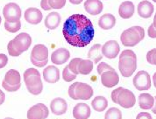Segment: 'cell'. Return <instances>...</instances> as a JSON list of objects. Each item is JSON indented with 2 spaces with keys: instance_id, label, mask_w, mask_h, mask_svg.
I'll return each mask as SVG.
<instances>
[{
  "instance_id": "cell-17",
  "label": "cell",
  "mask_w": 156,
  "mask_h": 119,
  "mask_svg": "<svg viewBox=\"0 0 156 119\" xmlns=\"http://www.w3.org/2000/svg\"><path fill=\"white\" fill-rule=\"evenodd\" d=\"M50 110L53 114L56 116H62L68 110V103L63 98L57 97L52 100L50 103Z\"/></svg>"
},
{
  "instance_id": "cell-8",
  "label": "cell",
  "mask_w": 156,
  "mask_h": 119,
  "mask_svg": "<svg viewBox=\"0 0 156 119\" xmlns=\"http://www.w3.org/2000/svg\"><path fill=\"white\" fill-rule=\"evenodd\" d=\"M11 43L14 47L16 51L20 55L24 52L27 51L32 44V38L27 33H21L17 35L13 40H11Z\"/></svg>"
},
{
  "instance_id": "cell-10",
  "label": "cell",
  "mask_w": 156,
  "mask_h": 119,
  "mask_svg": "<svg viewBox=\"0 0 156 119\" xmlns=\"http://www.w3.org/2000/svg\"><path fill=\"white\" fill-rule=\"evenodd\" d=\"M134 87L140 91L148 90L151 88V79L147 71H139L133 80Z\"/></svg>"
},
{
  "instance_id": "cell-45",
  "label": "cell",
  "mask_w": 156,
  "mask_h": 119,
  "mask_svg": "<svg viewBox=\"0 0 156 119\" xmlns=\"http://www.w3.org/2000/svg\"><path fill=\"white\" fill-rule=\"evenodd\" d=\"M153 81H154V87L156 88V72L154 74V75H153Z\"/></svg>"
},
{
  "instance_id": "cell-23",
  "label": "cell",
  "mask_w": 156,
  "mask_h": 119,
  "mask_svg": "<svg viewBox=\"0 0 156 119\" xmlns=\"http://www.w3.org/2000/svg\"><path fill=\"white\" fill-rule=\"evenodd\" d=\"M61 21H62L61 15L56 12H52L49 14H48V16L45 19V26L48 29L54 30L59 26Z\"/></svg>"
},
{
  "instance_id": "cell-35",
  "label": "cell",
  "mask_w": 156,
  "mask_h": 119,
  "mask_svg": "<svg viewBox=\"0 0 156 119\" xmlns=\"http://www.w3.org/2000/svg\"><path fill=\"white\" fill-rule=\"evenodd\" d=\"M114 68L112 67H111L109 64H107L105 62H101L99 63L98 65V73L101 75L103 72H105V71H108V70H113Z\"/></svg>"
},
{
  "instance_id": "cell-1",
  "label": "cell",
  "mask_w": 156,
  "mask_h": 119,
  "mask_svg": "<svg viewBox=\"0 0 156 119\" xmlns=\"http://www.w3.org/2000/svg\"><path fill=\"white\" fill-rule=\"evenodd\" d=\"M62 33L69 45L84 47L92 41L95 31L91 20L83 14H73L64 22Z\"/></svg>"
},
{
  "instance_id": "cell-25",
  "label": "cell",
  "mask_w": 156,
  "mask_h": 119,
  "mask_svg": "<svg viewBox=\"0 0 156 119\" xmlns=\"http://www.w3.org/2000/svg\"><path fill=\"white\" fill-rule=\"evenodd\" d=\"M154 104V97L147 93H143L139 96V105L143 110H151Z\"/></svg>"
},
{
  "instance_id": "cell-2",
  "label": "cell",
  "mask_w": 156,
  "mask_h": 119,
  "mask_svg": "<svg viewBox=\"0 0 156 119\" xmlns=\"http://www.w3.org/2000/svg\"><path fill=\"white\" fill-rule=\"evenodd\" d=\"M119 69L122 76L130 77L137 69V55L133 50H124L120 54Z\"/></svg>"
},
{
  "instance_id": "cell-14",
  "label": "cell",
  "mask_w": 156,
  "mask_h": 119,
  "mask_svg": "<svg viewBox=\"0 0 156 119\" xmlns=\"http://www.w3.org/2000/svg\"><path fill=\"white\" fill-rule=\"evenodd\" d=\"M25 19L31 25H38L40 24L43 19L42 12L35 7L27 8L25 12Z\"/></svg>"
},
{
  "instance_id": "cell-40",
  "label": "cell",
  "mask_w": 156,
  "mask_h": 119,
  "mask_svg": "<svg viewBox=\"0 0 156 119\" xmlns=\"http://www.w3.org/2000/svg\"><path fill=\"white\" fill-rule=\"evenodd\" d=\"M41 7L44 11H51L52 10V8L50 7L49 4H48V0H41Z\"/></svg>"
},
{
  "instance_id": "cell-26",
  "label": "cell",
  "mask_w": 156,
  "mask_h": 119,
  "mask_svg": "<svg viewBox=\"0 0 156 119\" xmlns=\"http://www.w3.org/2000/svg\"><path fill=\"white\" fill-rule=\"evenodd\" d=\"M102 46L100 44H95L92 46V47L89 50L88 53V57L92 60L93 62L98 64L103 59V54H102Z\"/></svg>"
},
{
  "instance_id": "cell-4",
  "label": "cell",
  "mask_w": 156,
  "mask_h": 119,
  "mask_svg": "<svg viewBox=\"0 0 156 119\" xmlns=\"http://www.w3.org/2000/svg\"><path fill=\"white\" fill-rule=\"evenodd\" d=\"M145 38L144 28L135 26L125 30L120 36V40L125 47H135Z\"/></svg>"
},
{
  "instance_id": "cell-43",
  "label": "cell",
  "mask_w": 156,
  "mask_h": 119,
  "mask_svg": "<svg viewBox=\"0 0 156 119\" xmlns=\"http://www.w3.org/2000/svg\"><path fill=\"white\" fill-rule=\"evenodd\" d=\"M83 1V0H69V2H70L71 4H73V5H79V4H81Z\"/></svg>"
},
{
  "instance_id": "cell-41",
  "label": "cell",
  "mask_w": 156,
  "mask_h": 119,
  "mask_svg": "<svg viewBox=\"0 0 156 119\" xmlns=\"http://www.w3.org/2000/svg\"><path fill=\"white\" fill-rule=\"evenodd\" d=\"M136 119H153L152 118V116L149 114L148 112H140L138 116Z\"/></svg>"
},
{
  "instance_id": "cell-15",
  "label": "cell",
  "mask_w": 156,
  "mask_h": 119,
  "mask_svg": "<svg viewBox=\"0 0 156 119\" xmlns=\"http://www.w3.org/2000/svg\"><path fill=\"white\" fill-rule=\"evenodd\" d=\"M93 89L87 83L78 82L76 88V96L77 100H89L92 97Z\"/></svg>"
},
{
  "instance_id": "cell-38",
  "label": "cell",
  "mask_w": 156,
  "mask_h": 119,
  "mask_svg": "<svg viewBox=\"0 0 156 119\" xmlns=\"http://www.w3.org/2000/svg\"><path fill=\"white\" fill-rule=\"evenodd\" d=\"M147 33H148V36L150 38H152V39H155L156 38V28L154 27V26L153 24H151L148 27Z\"/></svg>"
},
{
  "instance_id": "cell-20",
  "label": "cell",
  "mask_w": 156,
  "mask_h": 119,
  "mask_svg": "<svg viewBox=\"0 0 156 119\" xmlns=\"http://www.w3.org/2000/svg\"><path fill=\"white\" fill-rule=\"evenodd\" d=\"M135 12L134 4L131 1H124L119 8V14L120 18L128 19L133 16Z\"/></svg>"
},
{
  "instance_id": "cell-37",
  "label": "cell",
  "mask_w": 156,
  "mask_h": 119,
  "mask_svg": "<svg viewBox=\"0 0 156 119\" xmlns=\"http://www.w3.org/2000/svg\"><path fill=\"white\" fill-rule=\"evenodd\" d=\"M8 63V57L5 54H0V68H4Z\"/></svg>"
},
{
  "instance_id": "cell-24",
  "label": "cell",
  "mask_w": 156,
  "mask_h": 119,
  "mask_svg": "<svg viewBox=\"0 0 156 119\" xmlns=\"http://www.w3.org/2000/svg\"><path fill=\"white\" fill-rule=\"evenodd\" d=\"M116 25V18L112 14H104L98 20V26L104 30H110Z\"/></svg>"
},
{
  "instance_id": "cell-6",
  "label": "cell",
  "mask_w": 156,
  "mask_h": 119,
  "mask_svg": "<svg viewBox=\"0 0 156 119\" xmlns=\"http://www.w3.org/2000/svg\"><path fill=\"white\" fill-rule=\"evenodd\" d=\"M2 87L8 92L19 90L21 87V76L20 72L15 69L8 70L2 82Z\"/></svg>"
},
{
  "instance_id": "cell-33",
  "label": "cell",
  "mask_w": 156,
  "mask_h": 119,
  "mask_svg": "<svg viewBox=\"0 0 156 119\" xmlns=\"http://www.w3.org/2000/svg\"><path fill=\"white\" fill-rule=\"evenodd\" d=\"M81 60H82L81 58H74L73 60H71V61L69 62V64L68 65L71 72H73V73H74L75 75H76L79 74V73H78V64H79Z\"/></svg>"
},
{
  "instance_id": "cell-46",
  "label": "cell",
  "mask_w": 156,
  "mask_h": 119,
  "mask_svg": "<svg viewBox=\"0 0 156 119\" xmlns=\"http://www.w3.org/2000/svg\"><path fill=\"white\" fill-rule=\"evenodd\" d=\"M153 25L154 26V27L156 28V13L155 16H154V23H153Z\"/></svg>"
},
{
  "instance_id": "cell-49",
  "label": "cell",
  "mask_w": 156,
  "mask_h": 119,
  "mask_svg": "<svg viewBox=\"0 0 156 119\" xmlns=\"http://www.w3.org/2000/svg\"><path fill=\"white\" fill-rule=\"evenodd\" d=\"M153 1H154V3H156V0H153Z\"/></svg>"
},
{
  "instance_id": "cell-7",
  "label": "cell",
  "mask_w": 156,
  "mask_h": 119,
  "mask_svg": "<svg viewBox=\"0 0 156 119\" xmlns=\"http://www.w3.org/2000/svg\"><path fill=\"white\" fill-rule=\"evenodd\" d=\"M3 15L5 21L10 23H14L20 21L21 9L16 3H9L5 5L3 9Z\"/></svg>"
},
{
  "instance_id": "cell-5",
  "label": "cell",
  "mask_w": 156,
  "mask_h": 119,
  "mask_svg": "<svg viewBox=\"0 0 156 119\" xmlns=\"http://www.w3.org/2000/svg\"><path fill=\"white\" fill-rule=\"evenodd\" d=\"M31 62L38 68H43L48 62V49L43 44H37L31 52Z\"/></svg>"
},
{
  "instance_id": "cell-3",
  "label": "cell",
  "mask_w": 156,
  "mask_h": 119,
  "mask_svg": "<svg viewBox=\"0 0 156 119\" xmlns=\"http://www.w3.org/2000/svg\"><path fill=\"white\" fill-rule=\"evenodd\" d=\"M24 82L29 93L34 96L40 95L43 90V83L41 74L34 68L27 69L24 72Z\"/></svg>"
},
{
  "instance_id": "cell-22",
  "label": "cell",
  "mask_w": 156,
  "mask_h": 119,
  "mask_svg": "<svg viewBox=\"0 0 156 119\" xmlns=\"http://www.w3.org/2000/svg\"><path fill=\"white\" fill-rule=\"evenodd\" d=\"M138 13L143 19H148L154 13V5L147 0L141 1L138 5Z\"/></svg>"
},
{
  "instance_id": "cell-21",
  "label": "cell",
  "mask_w": 156,
  "mask_h": 119,
  "mask_svg": "<svg viewBox=\"0 0 156 119\" xmlns=\"http://www.w3.org/2000/svg\"><path fill=\"white\" fill-rule=\"evenodd\" d=\"M103 3L100 0H86L84 3V9L89 14L98 15L103 11Z\"/></svg>"
},
{
  "instance_id": "cell-27",
  "label": "cell",
  "mask_w": 156,
  "mask_h": 119,
  "mask_svg": "<svg viewBox=\"0 0 156 119\" xmlns=\"http://www.w3.org/2000/svg\"><path fill=\"white\" fill-rule=\"evenodd\" d=\"M91 106H92L93 110H95L96 111L102 112L107 108L108 101L105 96H98L93 99L92 102H91Z\"/></svg>"
},
{
  "instance_id": "cell-19",
  "label": "cell",
  "mask_w": 156,
  "mask_h": 119,
  "mask_svg": "<svg viewBox=\"0 0 156 119\" xmlns=\"http://www.w3.org/2000/svg\"><path fill=\"white\" fill-rule=\"evenodd\" d=\"M43 78L48 83H56L60 80V70L55 66L47 67L43 70Z\"/></svg>"
},
{
  "instance_id": "cell-16",
  "label": "cell",
  "mask_w": 156,
  "mask_h": 119,
  "mask_svg": "<svg viewBox=\"0 0 156 119\" xmlns=\"http://www.w3.org/2000/svg\"><path fill=\"white\" fill-rule=\"evenodd\" d=\"M70 57V53L68 49L58 48L54 51L51 54V61L56 65H62L67 62Z\"/></svg>"
},
{
  "instance_id": "cell-47",
  "label": "cell",
  "mask_w": 156,
  "mask_h": 119,
  "mask_svg": "<svg viewBox=\"0 0 156 119\" xmlns=\"http://www.w3.org/2000/svg\"><path fill=\"white\" fill-rule=\"evenodd\" d=\"M1 22H2V19H1V16H0V25H1Z\"/></svg>"
},
{
  "instance_id": "cell-31",
  "label": "cell",
  "mask_w": 156,
  "mask_h": 119,
  "mask_svg": "<svg viewBox=\"0 0 156 119\" xmlns=\"http://www.w3.org/2000/svg\"><path fill=\"white\" fill-rule=\"evenodd\" d=\"M62 77L63 80L67 82H70L71 81H74L76 78V75H75L73 72H71L69 66H66L64 68L63 72H62Z\"/></svg>"
},
{
  "instance_id": "cell-32",
  "label": "cell",
  "mask_w": 156,
  "mask_h": 119,
  "mask_svg": "<svg viewBox=\"0 0 156 119\" xmlns=\"http://www.w3.org/2000/svg\"><path fill=\"white\" fill-rule=\"evenodd\" d=\"M48 4L52 9L59 10L65 6L66 0H48Z\"/></svg>"
},
{
  "instance_id": "cell-11",
  "label": "cell",
  "mask_w": 156,
  "mask_h": 119,
  "mask_svg": "<svg viewBox=\"0 0 156 119\" xmlns=\"http://www.w3.org/2000/svg\"><path fill=\"white\" fill-rule=\"evenodd\" d=\"M49 115V110L43 103L32 106L27 111V119H46Z\"/></svg>"
},
{
  "instance_id": "cell-9",
  "label": "cell",
  "mask_w": 156,
  "mask_h": 119,
  "mask_svg": "<svg viewBox=\"0 0 156 119\" xmlns=\"http://www.w3.org/2000/svg\"><path fill=\"white\" fill-rule=\"evenodd\" d=\"M117 103L124 109H131L136 103V98L134 94L129 89H122L117 97Z\"/></svg>"
},
{
  "instance_id": "cell-39",
  "label": "cell",
  "mask_w": 156,
  "mask_h": 119,
  "mask_svg": "<svg viewBox=\"0 0 156 119\" xmlns=\"http://www.w3.org/2000/svg\"><path fill=\"white\" fill-rule=\"evenodd\" d=\"M122 89H123V88H122V87H120V88H118V89H114V90L112 92L111 97H112V102H113V103H117V97H118V96H119V92H120Z\"/></svg>"
},
{
  "instance_id": "cell-28",
  "label": "cell",
  "mask_w": 156,
  "mask_h": 119,
  "mask_svg": "<svg viewBox=\"0 0 156 119\" xmlns=\"http://www.w3.org/2000/svg\"><path fill=\"white\" fill-rule=\"evenodd\" d=\"M93 63L91 60H81L78 64V73L80 75H89L92 72Z\"/></svg>"
},
{
  "instance_id": "cell-36",
  "label": "cell",
  "mask_w": 156,
  "mask_h": 119,
  "mask_svg": "<svg viewBox=\"0 0 156 119\" xmlns=\"http://www.w3.org/2000/svg\"><path fill=\"white\" fill-rule=\"evenodd\" d=\"M77 83L78 82H75L69 88V97L74 100H77V98L76 96V88Z\"/></svg>"
},
{
  "instance_id": "cell-30",
  "label": "cell",
  "mask_w": 156,
  "mask_h": 119,
  "mask_svg": "<svg viewBox=\"0 0 156 119\" xmlns=\"http://www.w3.org/2000/svg\"><path fill=\"white\" fill-rule=\"evenodd\" d=\"M5 28L7 30L8 32L12 33H17L20 30L21 28V22L20 21H18V22H14V23H10L5 21Z\"/></svg>"
},
{
  "instance_id": "cell-34",
  "label": "cell",
  "mask_w": 156,
  "mask_h": 119,
  "mask_svg": "<svg viewBox=\"0 0 156 119\" xmlns=\"http://www.w3.org/2000/svg\"><path fill=\"white\" fill-rule=\"evenodd\" d=\"M147 61L150 64L156 66V48L150 50L147 54Z\"/></svg>"
},
{
  "instance_id": "cell-18",
  "label": "cell",
  "mask_w": 156,
  "mask_h": 119,
  "mask_svg": "<svg viewBox=\"0 0 156 119\" xmlns=\"http://www.w3.org/2000/svg\"><path fill=\"white\" fill-rule=\"evenodd\" d=\"M90 114V108L86 103H77L73 109V117H75V119H89Z\"/></svg>"
},
{
  "instance_id": "cell-44",
  "label": "cell",
  "mask_w": 156,
  "mask_h": 119,
  "mask_svg": "<svg viewBox=\"0 0 156 119\" xmlns=\"http://www.w3.org/2000/svg\"><path fill=\"white\" fill-rule=\"evenodd\" d=\"M151 110H152L153 113H154V114L156 115V96H155V98H154V107H153Z\"/></svg>"
},
{
  "instance_id": "cell-42",
  "label": "cell",
  "mask_w": 156,
  "mask_h": 119,
  "mask_svg": "<svg viewBox=\"0 0 156 119\" xmlns=\"http://www.w3.org/2000/svg\"><path fill=\"white\" fill-rule=\"evenodd\" d=\"M5 95L3 91L0 89V105H2L5 103Z\"/></svg>"
},
{
  "instance_id": "cell-12",
  "label": "cell",
  "mask_w": 156,
  "mask_h": 119,
  "mask_svg": "<svg viewBox=\"0 0 156 119\" xmlns=\"http://www.w3.org/2000/svg\"><path fill=\"white\" fill-rule=\"evenodd\" d=\"M102 54L106 58L112 60L119 55L120 52V47L118 41L116 40H109L102 46Z\"/></svg>"
},
{
  "instance_id": "cell-48",
  "label": "cell",
  "mask_w": 156,
  "mask_h": 119,
  "mask_svg": "<svg viewBox=\"0 0 156 119\" xmlns=\"http://www.w3.org/2000/svg\"><path fill=\"white\" fill-rule=\"evenodd\" d=\"M5 119H13V118H12V117H5Z\"/></svg>"
},
{
  "instance_id": "cell-29",
  "label": "cell",
  "mask_w": 156,
  "mask_h": 119,
  "mask_svg": "<svg viewBox=\"0 0 156 119\" xmlns=\"http://www.w3.org/2000/svg\"><path fill=\"white\" fill-rule=\"evenodd\" d=\"M105 119H122V112L118 108H111L105 113Z\"/></svg>"
},
{
  "instance_id": "cell-13",
  "label": "cell",
  "mask_w": 156,
  "mask_h": 119,
  "mask_svg": "<svg viewBox=\"0 0 156 119\" xmlns=\"http://www.w3.org/2000/svg\"><path fill=\"white\" fill-rule=\"evenodd\" d=\"M100 75L102 84L106 88H113L119 82V76L115 69L105 71Z\"/></svg>"
}]
</instances>
